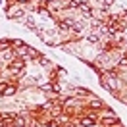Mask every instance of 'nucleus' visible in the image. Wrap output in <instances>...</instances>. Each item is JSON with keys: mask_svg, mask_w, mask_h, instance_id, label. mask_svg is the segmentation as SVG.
<instances>
[{"mask_svg": "<svg viewBox=\"0 0 127 127\" xmlns=\"http://www.w3.org/2000/svg\"><path fill=\"white\" fill-rule=\"evenodd\" d=\"M2 91H4V87H2V85H0V93H2Z\"/></svg>", "mask_w": 127, "mask_h": 127, "instance_id": "nucleus-8", "label": "nucleus"}, {"mask_svg": "<svg viewBox=\"0 0 127 127\" xmlns=\"http://www.w3.org/2000/svg\"><path fill=\"white\" fill-rule=\"evenodd\" d=\"M89 40H93V42L98 40V35H96V33H95V35H89Z\"/></svg>", "mask_w": 127, "mask_h": 127, "instance_id": "nucleus-6", "label": "nucleus"}, {"mask_svg": "<svg viewBox=\"0 0 127 127\" xmlns=\"http://www.w3.org/2000/svg\"><path fill=\"white\" fill-rule=\"evenodd\" d=\"M16 125H17V127H25V121H23V118H17V119H16Z\"/></svg>", "mask_w": 127, "mask_h": 127, "instance_id": "nucleus-5", "label": "nucleus"}, {"mask_svg": "<svg viewBox=\"0 0 127 127\" xmlns=\"http://www.w3.org/2000/svg\"><path fill=\"white\" fill-rule=\"evenodd\" d=\"M14 93H16V89H14V87H6V89H4V95H6V96L14 95Z\"/></svg>", "mask_w": 127, "mask_h": 127, "instance_id": "nucleus-4", "label": "nucleus"}, {"mask_svg": "<svg viewBox=\"0 0 127 127\" xmlns=\"http://www.w3.org/2000/svg\"><path fill=\"white\" fill-rule=\"evenodd\" d=\"M10 16H12V17H19V16H21V10L12 8V10H10Z\"/></svg>", "mask_w": 127, "mask_h": 127, "instance_id": "nucleus-2", "label": "nucleus"}, {"mask_svg": "<svg viewBox=\"0 0 127 127\" xmlns=\"http://www.w3.org/2000/svg\"><path fill=\"white\" fill-rule=\"evenodd\" d=\"M93 121H95L93 118H85L83 121H81V123H83V127H91V125H93Z\"/></svg>", "mask_w": 127, "mask_h": 127, "instance_id": "nucleus-3", "label": "nucleus"}, {"mask_svg": "<svg viewBox=\"0 0 127 127\" xmlns=\"http://www.w3.org/2000/svg\"><path fill=\"white\" fill-rule=\"evenodd\" d=\"M48 2H54V0H48Z\"/></svg>", "mask_w": 127, "mask_h": 127, "instance_id": "nucleus-9", "label": "nucleus"}, {"mask_svg": "<svg viewBox=\"0 0 127 127\" xmlns=\"http://www.w3.org/2000/svg\"><path fill=\"white\" fill-rule=\"evenodd\" d=\"M16 54H17V56H23V58H25V56H29V48L21 44V48H16Z\"/></svg>", "mask_w": 127, "mask_h": 127, "instance_id": "nucleus-1", "label": "nucleus"}, {"mask_svg": "<svg viewBox=\"0 0 127 127\" xmlns=\"http://www.w3.org/2000/svg\"><path fill=\"white\" fill-rule=\"evenodd\" d=\"M93 106H96V108H100V106H102V102H100V100H95V102H93Z\"/></svg>", "mask_w": 127, "mask_h": 127, "instance_id": "nucleus-7", "label": "nucleus"}]
</instances>
